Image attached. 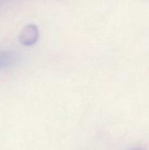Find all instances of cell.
Segmentation results:
<instances>
[{
    "instance_id": "2",
    "label": "cell",
    "mask_w": 149,
    "mask_h": 150,
    "mask_svg": "<svg viewBox=\"0 0 149 150\" xmlns=\"http://www.w3.org/2000/svg\"><path fill=\"white\" fill-rule=\"evenodd\" d=\"M16 62V54L11 50L0 51V70L12 66Z\"/></svg>"
},
{
    "instance_id": "1",
    "label": "cell",
    "mask_w": 149,
    "mask_h": 150,
    "mask_svg": "<svg viewBox=\"0 0 149 150\" xmlns=\"http://www.w3.org/2000/svg\"><path fill=\"white\" fill-rule=\"evenodd\" d=\"M39 29L35 25L30 24L25 25L19 35L20 41L25 46H32L35 44L39 39Z\"/></svg>"
}]
</instances>
